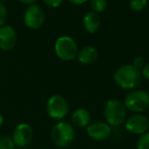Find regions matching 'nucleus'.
Listing matches in <instances>:
<instances>
[{
	"mask_svg": "<svg viewBox=\"0 0 149 149\" xmlns=\"http://www.w3.org/2000/svg\"><path fill=\"white\" fill-rule=\"evenodd\" d=\"M113 80L120 89L132 91L141 84L142 74L133 64H124L116 70Z\"/></svg>",
	"mask_w": 149,
	"mask_h": 149,
	"instance_id": "1",
	"label": "nucleus"
},
{
	"mask_svg": "<svg viewBox=\"0 0 149 149\" xmlns=\"http://www.w3.org/2000/svg\"><path fill=\"white\" fill-rule=\"evenodd\" d=\"M105 122L111 128L122 126L127 120V108L124 102L118 99H109L104 106Z\"/></svg>",
	"mask_w": 149,
	"mask_h": 149,
	"instance_id": "2",
	"label": "nucleus"
},
{
	"mask_svg": "<svg viewBox=\"0 0 149 149\" xmlns=\"http://www.w3.org/2000/svg\"><path fill=\"white\" fill-rule=\"evenodd\" d=\"M76 133L70 123L60 120L53 126L51 130V140L57 147L65 148L74 140Z\"/></svg>",
	"mask_w": 149,
	"mask_h": 149,
	"instance_id": "3",
	"label": "nucleus"
},
{
	"mask_svg": "<svg viewBox=\"0 0 149 149\" xmlns=\"http://www.w3.org/2000/svg\"><path fill=\"white\" fill-rule=\"evenodd\" d=\"M124 104L127 110L135 113L145 111L149 107V93L142 89H134L126 95Z\"/></svg>",
	"mask_w": 149,
	"mask_h": 149,
	"instance_id": "4",
	"label": "nucleus"
},
{
	"mask_svg": "<svg viewBox=\"0 0 149 149\" xmlns=\"http://www.w3.org/2000/svg\"><path fill=\"white\" fill-rule=\"evenodd\" d=\"M54 51L59 59L63 61H70L77 58L78 44L70 36H61L57 38L54 43Z\"/></svg>",
	"mask_w": 149,
	"mask_h": 149,
	"instance_id": "5",
	"label": "nucleus"
},
{
	"mask_svg": "<svg viewBox=\"0 0 149 149\" xmlns=\"http://www.w3.org/2000/svg\"><path fill=\"white\" fill-rule=\"evenodd\" d=\"M47 113L53 120H61L68 116L70 106L68 100L61 95H53L47 101Z\"/></svg>",
	"mask_w": 149,
	"mask_h": 149,
	"instance_id": "6",
	"label": "nucleus"
},
{
	"mask_svg": "<svg viewBox=\"0 0 149 149\" xmlns=\"http://www.w3.org/2000/svg\"><path fill=\"white\" fill-rule=\"evenodd\" d=\"M24 22L29 29L37 30L41 28L45 22L44 9L38 4L29 5L24 13Z\"/></svg>",
	"mask_w": 149,
	"mask_h": 149,
	"instance_id": "7",
	"label": "nucleus"
},
{
	"mask_svg": "<svg viewBox=\"0 0 149 149\" xmlns=\"http://www.w3.org/2000/svg\"><path fill=\"white\" fill-rule=\"evenodd\" d=\"M128 132L136 135H142L149 131V118L142 113H135L125 122Z\"/></svg>",
	"mask_w": 149,
	"mask_h": 149,
	"instance_id": "8",
	"label": "nucleus"
},
{
	"mask_svg": "<svg viewBox=\"0 0 149 149\" xmlns=\"http://www.w3.org/2000/svg\"><path fill=\"white\" fill-rule=\"evenodd\" d=\"M111 127L106 122L96 120L87 127V134L95 141H105L111 136Z\"/></svg>",
	"mask_w": 149,
	"mask_h": 149,
	"instance_id": "9",
	"label": "nucleus"
},
{
	"mask_svg": "<svg viewBox=\"0 0 149 149\" xmlns=\"http://www.w3.org/2000/svg\"><path fill=\"white\" fill-rule=\"evenodd\" d=\"M33 138V130L31 126L26 123L19 124L13 133V141L17 147H25L31 142Z\"/></svg>",
	"mask_w": 149,
	"mask_h": 149,
	"instance_id": "10",
	"label": "nucleus"
},
{
	"mask_svg": "<svg viewBox=\"0 0 149 149\" xmlns=\"http://www.w3.org/2000/svg\"><path fill=\"white\" fill-rule=\"evenodd\" d=\"M17 33L10 26H3L0 28V49L7 51L11 50L17 44Z\"/></svg>",
	"mask_w": 149,
	"mask_h": 149,
	"instance_id": "11",
	"label": "nucleus"
},
{
	"mask_svg": "<svg viewBox=\"0 0 149 149\" xmlns=\"http://www.w3.org/2000/svg\"><path fill=\"white\" fill-rule=\"evenodd\" d=\"M83 26L89 34H94L101 26V17L94 11H88L83 17Z\"/></svg>",
	"mask_w": 149,
	"mask_h": 149,
	"instance_id": "12",
	"label": "nucleus"
},
{
	"mask_svg": "<svg viewBox=\"0 0 149 149\" xmlns=\"http://www.w3.org/2000/svg\"><path fill=\"white\" fill-rule=\"evenodd\" d=\"M72 120L74 125L79 129L87 128L91 123V114L89 110L84 107L77 108L72 114Z\"/></svg>",
	"mask_w": 149,
	"mask_h": 149,
	"instance_id": "13",
	"label": "nucleus"
},
{
	"mask_svg": "<svg viewBox=\"0 0 149 149\" xmlns=\"http://www.w3.org/2000/svg\"><path fill=\"white\" fill-rule=\"evenodd\" d=\"M98 51L94 46H85L78 52L77 58L83 64H91L97 59Z\"/></svg>",
	"mask_w": 149,
	"mask_h": 149,
	"instance_id": "14",
	"label": "nucleus"
},
{
	"mask_svg": "<svg viewBox=\"0 0 149 149\" xmlns=\"http://www.w3.org/2000/svg\"><path fill=\"white\" fill-rule=\"evenodd\" d=\"M90 6L92 8V11L99 15L106 9L107 1L106 0H90Z\"/></svg>",
	"mask_w": 149,
	"mask_h": 149,
	"instance_id": "15",
	"label": "nucleus"
},
{
	"mask_svg": "<svg viewBox=\"0 0 149 149\" xmlns=\"http://www.w3.org/2000/svg\"><path fill=\"white\" fill-rule=\"evenodd\" d=\"M147 3H148V0H129V6L131 10L135 13H140L144 10L145 7L147 6Z\"/></svg>",
	"mask_w": 149,
	"mask_h": 149,
	"instance_id": "16",
	"label": "nucleus"
},
{
	"mask_svg": "<svg viewBox=\"0 0 149 149\" xmlns=\"http://www.w3.org/2000/svg\"><path fill=\"white\" fill-rule=\"evenodd\" d=\"M137 149H149V131L140 135L137 141Z\"/></svg>",
	"mask_w": 149,
	"mask_h": 149,
	"instance_id": "17",
	"label": "nucleus"
},
{
	"mask_svg": "<svg viewBox=\"0 0 149 149\" xmlns=\"http://www.w3.org/2000/svg\"><path fill=\"white\" fill-rule=\"evenodd\" d=\"M15 144L13 143V138L7 136L0 138V149H15Z\"/></svg>",
	"mask_w": 149,
	"mask_h": 149,
	"instance_id": "18",
	"label": "nucleus"
},
{
	"mask_svg": "<svg viewBox=\"0 0 149 149\" xmlns=\"http://www.w3.org/2000/svg\"><path fill=\"white\" fill-rule=\"evenodd\" d=\"M7 19V10H6V7L2 4V3H0V28L3 27Z\"/></svg>",
	"mask_w": 149,
	"mask_h": 149,
	"instance_id": "19",
	"label": "nucleus"
},
{
	"mask_svg": "<svg viewBox=\"0 0 149 149\" xmlns=\"http://www.w3.org/2000/svg\"><path fill=\"white\" fill-rule=\"evenodd\" d=\"M132 64L137 68V70H141L143 68H144V65L146 64V62H145V59L142 57V56H137V57L134 58Z\"/></svg>",
	"mask_w": 149,
	"mask_h": 149,
	"instance_id": "20",
	"label": "nucleus"
},
{
	"mask_svg": "<svg viewBox=\"0 0 149 149\" xmlns=\"http://www.w3.org/2000/svg\"><path fill=\"white\" fill-rule=\"evenodd\" d=\"M44 4L48 7H52V8H56V7L60 6L63 2V0H42Z\"/></svg>",
	"mask_w": 149,
	"mask_h": 149,
	"instance_id": "21",
	"label": "nucleus"
},
{
	"mask_svg": "<svg viewBox=\"0 0 149 149\" xmlns=\"http://www.w3.org/2000/svg\"><path fill=\"white\" fill-rule=\"evenodd\" d=\"M141 74L145 80L149 82V63H146L144 65V68L141 70Z\"/></svg>",
	"mask_w": 149,
	"mask_h": 149,
	"instance_id": "22",
	"label": "nucleus"
},
{
	"mask_svg": "<svg viewBox=\"0 0 149 149\" xmlns=\"http://www.w3.org/2000/svg\"><path fill=\"white\" fill-rule=\"evenodd\" d=\"M70 3L72 4H76V5H81V4H84L85 2L87 1H90V0H68Z\"/></svg>",
	"mask_w": 149,
	"mask_h": 149,
	"instance_id": "23",
	"label": "nucleus"
},
{
	"mask_svg": "<svg viewBox=\"0 0 149 149\" xmlns=\"http://www.w3.org/2000/svg\"><path fill=\"white\" fill-rule=\"evenodd\" d=\"M19 2L23 3V4H28V5H32V4H35L37 2L38 0H19Z\"/></svg>",
	"mask_w": 149,
	"mask_h": 149,
	"instance_id": "24",
	"label": "nucleus"
},
{
	"mask_svg": "<svg viewBox=\"0 0 149 149\" xmlns=\"http://www.w3.org/2000/svg\"><path fill=\"white\" fill-rule=\"evenodd\" d=\"M3 122H4V118H3V116L1 113H0V127L3 125Z\"/></svg>",
	"mask_w": 149,
	"mask_h": 149,
	"instance_id": "25",
	"label": "nucleus"
}]
</instances>
